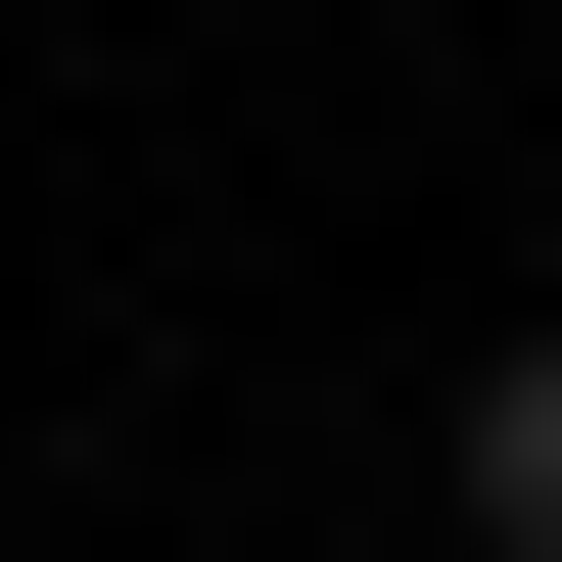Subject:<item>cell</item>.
<instances>
[{"label": "cell", "mask_w": 562, "mask_h": 562, "mask_svg": "<svg viewBox=\"0 0 562 562\" xmlns=\"http://www.w3.org/2000/svg\"><path fill=\"white\" fill-rule=\"evenodd\" d=\"M422 516H469V562H562V328H469V422H422Z\"/></svg>", "instance_id": "obj_1"}]
</instances>
